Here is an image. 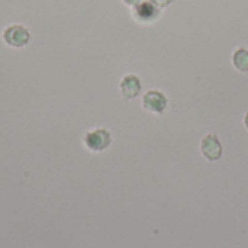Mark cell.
<instances>
[{"label":"cell","mask_w":248,"mask_h":248,"mask_svg":"<svg viewBox=\"0 0 248 248\" xmlns=\"http://www.w3.org/2000/svg\"><path fill=\"white\" fill-rule=\"evenodd\" d=\"M3 39L7 45L15 46V48H22L25 46L29 39H31V33L29 31L22 26V25H10L4 29L3 32Z\"/></svg>","instance_id":"4"},{"label":"cell","mask_w":248,"mask_h":248,"mask_svg":"<svg viewBox=\"0 0 248 248\" xmlns=\"http://www.w3.org/2000/svg\"><path fill=\"white\" fill-rule=\"evenodd\" d=\"M232 65L241 71V73H248V49L241 46L237 48L232 52Z\"/></svg>","instance_id":"7"},{"label":"cell","mask_w":248,"mask_h":248,"mask_svg":"<svg viewBox=\"0 0 248 248\" xmlns=\"http://www.w3.org/2000/svg\"><path fill=\"white\" fill-rule=\"evenodd\" d=\"M244 126L248 129V112L244 115Z\"/></svg>","instance_id":"10"},{"label":"cell","mask_w":248,"mask_h":248,"mask_svg":"<svg viewBox=\"0 0 248 248\" xmlns=\"http://www.w3.org/2000/svg\"><path fill=\"white\" fill-rule=\"evenodd\" d=\"M160 15H161V10L155 7L153 3L145 1V0L132 7V17L138 23H144V25L153 23L160 17Z\"/></svg>","instance_id":"5"},{"label":"cell","mask_w":248,"mask_h":248,"mask_svg":"<svg viewBox=\"0 0 248 248\" xmlns=\"http://www.w3.org/2000/svg\"><path fill=\"white\" fill-rule=\"evenodd\" d=\"M201 153L208 161H218L222 157L224 147L215 134H206L201 141Z\"/></svg>","instance_id":"3"},{"label":"cell","mask_w":248,"mask_h":248,"mask_svg":"<svg viewBox=\"0 0 248 248\" xmlns=\"http://www.w3.org/2000/svg\"><path fill=\"white\" fill-rule=\"evenodd\" d=\"M150 3H153L155 7H158L160 10L164 9V7H169L171 3H174V0H148Z\"/></svg>","instance_id":"8"},{"label":"cell","mask_w":248,"mask_h":248,"mask_svg":"<svg viewBox=\"0 0 248 248\" xmlns=\"http://www.w3.org/2000/svg\"><path fill=\"white\" fill-rule=\"evenodd\" d=\"M112 142V135L106 128H97L93 131H89L84 135V145L94 153L106 150Z\"/></svg>","instance_id":"2"},{"label":"cell","mask_w":248,"mask_h":248,"mask_svg":"<svg viewBox=\"0 0 248 248\" xmlns=\"http://www.w3.org/2000/svg\"><path fill=\"white\" fill-rule=\"evenodd\" d=\"M126 6H131V7H134V6H137V4H140V3H142L144 0H122Z\"/></svg>","instance_id":"9"},{"label":"cell","mask_w":248,"mask_h":248,"mask_svg":"<svg viewBox=\"0 0 248 248\" xmlns=\"http://www.w3.org/2000/svg\"><path fill=\"white\" fill-rule=\"evenodd\" d=\"M142 108L151 113L163 115L169 108V99L161 90H148L142 96Z\"/></svg>","instance_id":"1"},{"label":"cell","mask_w":248,"mask_h":248,"mask_svg":"<svg viewBox=\"0 0 248 248\" xmlns=\"http://www.w3.org/2000/svg\"><path fill=\"white\" fill-rule=\"evenodd\" d=\"M121 92L125 100L135 99L141 93V78L135 74H126L121 80Z\"/></svg>","instance_id":"6"}]
</instances>
